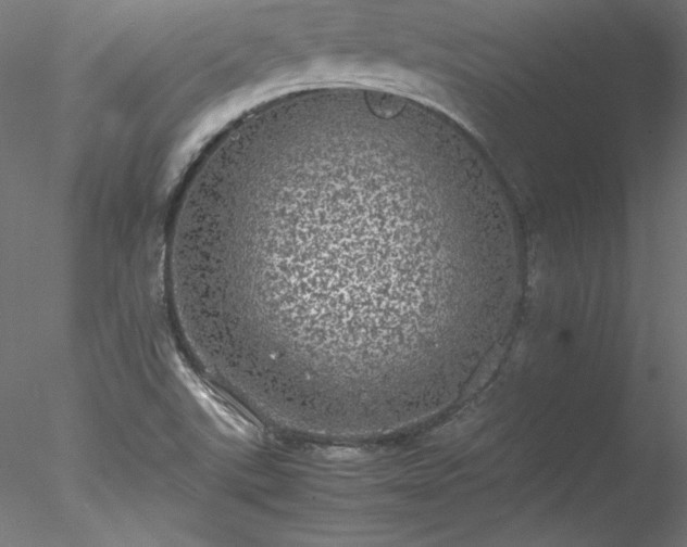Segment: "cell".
<instances>
[{
    "instance_id": "1",
    "label": "cell",
    "mask_w": 687,
    "mask_h": 547,
    "mask_svg": "<svg viewBox=\"0 0 687 547\" xmlns=\"http://www.w3.org/2000/svg\"><path fill=\"white\" fill-rule=\"evenodd\" d=\"M230 242L262 266L265 347L339 385L401 381L450 352L502 254L485 190L436 149L370 130L293 143L241 185Z\"/></svg>"
}]
</instances>
